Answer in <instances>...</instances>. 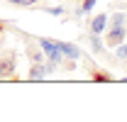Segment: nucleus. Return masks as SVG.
Here are the masks:
<instances>
[{
  "label": "nucleus",
  "mask_w": 127,
  "mask_h": 122,
  "mask_svg": "<svg viewBox=\"0 0 127 122\" xmlns=\"http://www.w3.org/2000/svg\"><path fill=\"white\" fill-rule=\"evenodd\" d=\"M15 76V54H5L0 56V81H7V78Z\"/></svg>",
  "instance_id": "nucleus-1"
},
{
  "label": "nucleus",
  "mask_w": 127,
  "mask_h": 122,
  "mask_svg": "<svg viewBox=\"0 0 127 122\" xmlns=\"http://www.w3.org/2000/svg\"><path fill=\"white\" fill-rule=\"evenodd\" d=\"M105 32H108L105 34V46H117L127 39V27H110Z\"/></svg>",
  "instance_id": "nucleus-2"
},
{
  "label": "nucleus",
  "mask_w": 127,
  "mask_h": 122,
  "mask_svg": "<svg viewBox=\"0 0 127 122\" xmlns=\"http://www.w3.org/2000/svg\"><path fill=\"white\" fill-rule=\"evenodd\" d=\"M47 76H49L47 63H42V61H32L30 63V71H27V78L30 81H44Z\"/></svg>",
  "instance_id": "nucleus-3"
},
{
  "label": "nucleus",
  "mask_w": 127,
  "mask_h": 122,
  "mask_svg": "<svg viewBox=\"0 0 127 122\" xmlns=\"http://www.w3.org/2000/svg\"><path fill=\"white\" fill-rule=\"evenodd\" d=\"M56 44H59V51L64 54V59H81L83 56V51L71 42H56Z\"/></svg>",
  "instance_id": "nucleus-4"
},
{
  "label": "nucleus",
  "mask_w": 127,
  "mask_h": 122,
  "mask_svg": "<svg viewBox=\"0 0 127 122\" xmlns=\"http://www.w3.org/2000/svg\"><path fill=\"white\" fill-rule=\"evenodd\" d=\"M91 34H103V32L108 30V15L105 12H100V15H95L93 20H91Z\"/></svg>",
  "instance_id": "nucleus-5"
},
{
  "label": "nucleus",
  "mask_w": 127,
  "mask_h": 122,
  "mask_svg": "<svg viewBox=\"0 0 127 122\" xmlns=\"http://www.w3.org/2000/svg\"><path fill=\"white\" fill-rule=\"evenodd\" d=\"M108 27H127V12H115L108 17Z\"/></svg>",
  "instance_id": "nucleus-6"
},
{
  "label": "nucleus",
  "mask_w": 127,
  "mask_h": 122,
  "mask_svg": "<svg viewBox=\"0 0 127 122\" xmlns=\"http://www.w3.org/2000/svg\"><path fill=\"white\" fill-rule=\"evenodd\" d=\"M88 42H91V51H93V54H103L105 42L100 39V34H91V39H88Z\"/></svg>",
  "instance_id": "nucleus-7"
},
{
  "label": "nucleus",
  "mask_w": 127,
  "mask_h": 122,
  "mask_svg": "<svg viewBox=\"0 0 127 122\" xmlns=\"http://www.w3.org/2000/svg\"><path fill=\"white\" fill-rule=\"evenodd\" d=\"M95 2H98V0H83V2H81V7L78 10H76V15H86V12H91V10H93L95 7Z\"/></svg>",
  "instance_id": "nucleus-8"
},
{
  "label": "nucleus",
  "mask_w": 127,
  "mask_h": 122,
  "mask_svg": "<svg viewBox=\"0 0 127 122\" xmlns=\"http://www.w3.org/2000/svg\"><path fill=\"white\" fill-rule=\"evenodd\" d=\"M27 56H30L32 61H42V51H37L34 46H27Z\"/></svg>",
  "instance_id": "nucleus-9"
},
{
  "label": "nucleus",
  "mask_w": 127,
  "mask_h": 122,
  "mask_svg": "<svg viewBox=\"0 0 127 122\" xmlns=\"http://www.w3.org/2000/svg\"><path fill=\"white\" fill-rule=\"evenodd\" d=\"M44 12H49V15H54V17H64L66 12H64V7H42Z\"/></svg>",
  "instance_id": "nucleus-10"
},
{
  "label": "nucleus",
  "mask_w": 127,
  "mask_h": 122,
  "mask_svg": "<svg viewBox=\"0 0 127 122\" xmlns=\"http://www.w3.org/2000/svg\"><path fill=\"white\" fill-rule=\"evenodd\" d=\"M91 78H93V81H112L110 73H103V71H93V76H91Z\"/></svg>",
  "instance_id": "nucleus-11"
},
{
  "label": "nucleus",
  "mask_w": 127,
  "mask_h": 122,
  "mask_svg": "<svg viewBox=\"0 0 127 122\" xmlns=\"http://www.w3.org/2000/svg\"><path fill=\"white\" fill-rule=\"evenodd\" d=\"M117 59L127 61V44H117Z\"/></svg>",
  "instance_id": "nucleus-12"
},
{
  "label": "nucleus",
  "mask_w": 127,
  "mask_h": 122,
  "mask_svg": "<svg viewBox=\"0 0 127 122\" xmlns=\"http://www.w3.org/2000/svg\"><path fill=\"white\" fill-rule=\"evenodd\" d=\"M37 0H17L15 5H20V7H30V5H34Z\"/></svg>",
  "instance_id": "nucleus-13"
},
{
  "label": "nucleus",
  "mask_w": 127,
  "mask_h": 122,
  "mask_svg": "<svg viewBox=\"0 0 127 122\" xmlns=\"http://www.w3.org/2000/svg\"><path fill=\"white\" fill-rule=\"evenodd\" d=\"M2 30H5V25H2V22H0V32H2Z\"/></svg>",
  "instance_id": "nucleus-14"
},
{
  "label": "nucleus",
  "mask_w": 127,
  "mask_h": 122,
  "mask_svg": "<svg viewBox=\"0 0 127 122\" xmlns=\"http://www.w3.org/2000/svg\"><path fill=\"white\" fill-rule=\"evenodd\" d=\"M7 2H17V0H7Z\"/></svg>",
  "instance_id": "nucleus-15"
}]
</instances>
